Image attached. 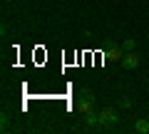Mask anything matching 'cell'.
Returning a JSON list of instances; mask_svg holds the SVG:
<instances>
[{
    "label": "cell",
    "instance_id": "cell-5",
    "mask_svg": "<svg viewBox=\"0 0 149 134\" xmlns=\"http://www.w3.org/2000/svg\"><path fill=\"white\" fill-rule=\"evenodd\" d=\"M85 124H87V127H97V124H102L100 112H95V109H92V112H87V114H85Z\"/></svg>",
    "mask_w": 149,
    "mask_h": 134
},
{
    "label": "cell",
    "instance_id": "cell-1",
    "mask_svg": "<svg viewBox=\"0 0 149 134\" xmlns=\"http://www.w3.org/2000/svg\"><path fill=\"white\" fill-rule=\"evenodd\" d=\"M95 109V94L90 90H80L77 92V112L80 114H87Z\"/></svg>",
    "mask_w": 149,
    "mask_h": 134
},
{
    "label": "cell",
    "instance_id": "cell-4",
    "mask_svg": "<svg viewBox=\"0 0 149 134\" xmlns=\"http://www.w3.org/2000/svg\"><path fill=\"white\" fill-rule=\"evenodd\" d=\"M104 57H107V62H122V57H124V50L122 47H107V52H104Z\"/></svg>",
    "mask_w": 149,
    "mask_h": 134
},
{
    "label": "cell",
    "instance_id": "cell-2",
    "mask_svg": "<svg viewBox=\"0 0 149 134\" xmlns=\"http://www.w3.org/2000/svg\"><path fill=\"white\" fill-rule=\"evenodd\" d=\"M100 119H102L104 127H112V124L119 122V114H117V109H114V107H104V109L100 112Z\"/></svg>",
    "mask_w": 149,
    "mask_h": 134
},
{
    "label": "cell",
    "instance_id": "cell-6",
    "mask_svg": "<svg viewBox=\"0 0 149 134\" xmlns=\"http://www.w3.org/2000/svg\"><path fill=\"white\" fill-rule=\"evenodd\" d=\"M134 132L149 134V122H147V119H137V122H134Z\"/></svg>",
    "mask_w": 149,
    "mask_h": 134
},
{
    "label": "cell",
    "instance_id": "cell-7",
    "mask_svg": "<svg viewBox=\"0 0 149 134\" xmlns=\"http://www.w3.org/2000/svg\"><path fill=\"white\" fill-rule=\"evenodd\" d=\"M134 47H137V40H124V45H122L124 52H134Z\"/></svg>",
    "mask_w": 149,
    "mask_h": 134
},
{
    "label": "cell",
    "instance_id": "cell-3",
    "mask_svg": "<svg viewBox=\"0 0 149 134\" xmlns=\"http://www.w3.org/2000/svg\"><path fill=\"white\" fill-rule=\"evenodd\" d=\"M122 67H124V70H134V67H139V55L137 52H124Z\"/></svg>",
    "mask_w": 149,
    "mask_h": 134
}]
</instances>
